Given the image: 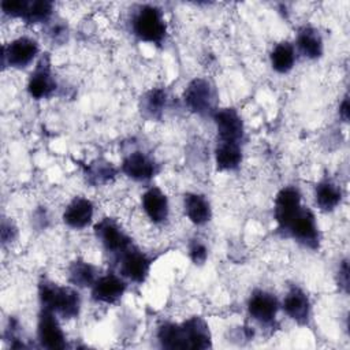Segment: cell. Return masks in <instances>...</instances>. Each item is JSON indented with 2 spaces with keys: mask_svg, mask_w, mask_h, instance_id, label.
Returning <instances> with one entry per match:
<instances>
[{
  "mask_svg": "<svg viewBox=\"0 0 350 350\" xmlns=\"http://www.w3.org/2000/svg\"><path fill=\"white\" fill-rule=\"evenodd\" d=\"M282 308L287 314V317H290L298 325L309 324V320L312 316V305H310L309 297L302 288L293 286L287 291L283 299Z\"/></svg>",
  "mask_w": 350,
  "mask_h": 350,
  "instance_id": "16",
  "label": "cell"
},
{
  "mask_svg": "<svg viewBox=\"0 0 350 350\" xmlns=\"http://www.w3.org/2000/svg\"><path fill=\"white\" fill-rule=\"evenodd\" d=\"M53 14V3L46 0H36V1H23V8L19 19L25 23L36 25L49 22Z\"/></svg>",
  "mask_w": 350,
  "mask_h": 350,
  "instance_id": "24",
  "label": "cell"
},
{
  "mask_svg": "<svg viewBox=\"0 0 350 350\" xmlns=\"http://www.w3.org/2000/svg\"><path fill=\"white\" fill-rule=\"evenodd\" d=\"M40 52L38 42L30 37H18L3 46L1 63L4 67L16 70L26 68L33 63Z\"/></svg>",
  "mask_w": 350,
  "mask_h": 350,
  "instance_id": "6",
  "label": "cell"
},
{
  "mask_svg": "<svg viewBox=\"0 0 350 350\" xmlns=\"http://www.w3.org/2000/svg\"><path fill=\"white\" fill-rule=\"evenodd\" d=\"M38 301L41 309L51 310L66 320L78 317L82 304L77 290L59 286L48 279H41L38 283Z\"/></svg>",
  "mask_w": 350,
  "mask_h": 350,
  "instance_id": "2",
  "label": "cell"
},
{
  "mask_svg": "<svg viewBox=\"0 0 350 350\" xmlns=\"http://www.w3.org/2000/svg\"><path fill=\"white\" fill-rule=\"evenodd\" d=\"M94 215V205L89 198L74 197L63 212V221L67 227L72 230L86 228Z\"/></svg>",
  "mask_w": 350,
  "mask_h": 350,
  "instance_id": "17",
  "label": "cell"
},
{
  "mask_svg": "<svg viewBox=\"0 0 350 350\" xmlns=\"http://www.w3.org/2000/svg\"><path fill=\"white\" fill-rule=\"evenodd\" d=\"M96 238L100 241L105 252L112 254L115 258L133 246L131 238L120 228V226L109 219L104 217L94 226Z\"/></svg>",
  "mask_w": 350,
  "mask_h": 350,
  "instance_id": "7",
  "label": "cell"
},
{
  "mask_svg": "<svg viewBox=\"0 0 350 350\" xmlns=\"http://www.w3.org/2000/svg\"><path fill=\"white\" fill-rule=\"evenodd\" d=\"M167 93L161 88L148 90L141 97V112L149 119H160L167 107Z\"/></svg>",
  "mask_w": 350,
  "mask_h": 350,
  "instance_id": "23",
  "label": "cell"
},
{
  "mask_svg": "<svg viewBox=\"0 0 350 350\" xmlns=\"http://www.w3.org/2000/svg\"><path fill=\"white\" fill-rule=\"evenodd\" d=\"M27 93L34 100L49 98L56 90V81L51 67V59L48 53L42 55L37 62V66L31 71L27 85Z\"/></svg>",
  "mask_w": 350,
  "mask_h": 350,
  "instance_id": "8",
  "label": "cell"
},
{
  "mask_svg": "<svg viewBox=\"0 0 350 350\" xmlns=\"http://www.w3.org/2000/svg\"><path fill=\"white\" fill-rule=\"evenodd\" d=\"M189 257L193 261V264H196V265L205 264V261L208 258L206 245L198 238L191 239L189 243Z\"/></svg>",
  "mask_w": 350,
  "mask_h": 350,
  "instance_id": "28",
  "label": "cell"
},
{
  "mask_svg": "<svg viewBox=\"0 0 350 350\" xmlns=\"http://www.w3.org/2000/svg\"><path fill=\"white\" fill-rule=\"evenodd\" d=\"M183 211L187 219L196 226L206 224L212 217V208L205 196L187 193L183 197Z\"/></svg>",
  "mask_w": 350,
  "mask_h": 350,
  "instance_id": "19",
  "label": "cell"
},
{
  "mask_svg": "<svg viewBox=\"0 0 350 350\" xmlns=\"http://www.w3.org/2000/svg\"><path fill=\"white\" fill-rule=\"evenodd\" d=\"M49 36H51V38H52L53 41L60 42V41H63V40L66 38V36H67V29H66V26L62 25V23H53V25H51V27H49Z\"/></svg>",
  "mask_w": 350,
  "mask_h": 350,
  "instance_id": "31",
  "label": "cell"
},
{
  "mask_svg": "<svg viewBox=\"0 0 350 350\" xmlns=\"http://www.w3.org/2000/svg\"><path fill=\"white\" fill-rule=\"evenodd\" d=\"M157 340L163 349H198L205 350L212 346V336L206 321L200 316H193L180 324L164 323L157 329Z\"/></svg>",
  "mask_w": 350,
  "mask_h": 350,
  "instance_id": "1",
  "label": "cell"
},
{
  "mask_svg": "<svg viewBox=\"0 0 350 350\" xmlns=\"http://www.w3.org/2000/svg\"><path fill=\"white\" fill-rule=\"evenodd\" d=\"M297 48L306 59L316 60L321 57L324 44L319 30L312 26H302L297 34Z\"/></svg>",
  "mask_w": 350,
  "mask_h": 350,
  "instance_id": "20",
  "label": "cell"
},
{
  "mask_svg": "<svg viewBox=\"0 0 350 350\" xmlns=\"http://www.w3.org/2000/svg\"><path fill=\"white\" fill-rule=\"evenodd\" d=\"M339 116L343 122H349V97L347 94L343 97L342 103L339 104Z\"/></svg>",
  "mask_w": 350,
  "mask_h": 350,
  "instance_id": "32",
  "label": "cell"
},
{
  "mask_svg": "<svg viewBox=\"0 0 350 350\" xmlns=\"http://www.w3.org/2000/svg\"><path fill=\"white\" fill-rule=\"evenodd\" d=\"M215 161L219 171H234L242 163L241 144L217 141L215 148Z\"/></svg>",
  "mask_w": 350,
  "mask_h": 350,
  "instance_id": "21",
  "label": "cell"
},
{
  "mask_svg": "<svg viewBox=\"0 0 350 350\" xmlns=\"http://www.w3.org/2000/svg\"><path fill=\"white\" fill-rule=\"evenodd\" d=\"M98 276L97 268L83 260H75L68 267V280L77 287H92Z\"/></svg>",
  "mask_w": 350,
  "mask_h": 350,
  "instance_id": "26",
  "label": "cell"
},
{
  "mask_svg": "<svg viewBox=\"0 0 350 350\" xmlns=\"http://www.w3.org/2000/svg\"><path fill=\"white\" fill-rule=\"evenodd\" d=\"M212 119L217 131V141H230L242 144L245 137V127L241 115L234 108L216 109Z\"/></svg>",
  "mask_w": 350,
  "mask_h": 350,
  "instance_id": "12",
  "label": "cell"
},
{
  "mask_svg": "<svg viewBox=\"0 0 350 350\" xmlns=\"http://www.w3.org/2000/svg\"><path fill=\"white\" fill-rule=\"evenodd\" d=\"M284 232L308 249L316 250L320 246L319 226L314 213L308 206H302L299 209Z\"/></svg>",
  "mask_w": 350,
  "mask_h": 350,
  "instance_id": "5",
  "label": "cell"
},
{
  "mask_svg": "<svg viewBox=\"0 0 350 350\" xmlns=\"http://www.w3.org/2000/svg\"><path fill=\"white\" fill-rule=\"evenodd\" d=\"M127 283L120 275L113 272H108L105 275H100L93 286L90 287L92 299L100 304H115L118 302L126 293Z\"/></svg>",
  "mask_w": 350,
  "mask_h": 350,
  "instance_id": "13",
  "label": "cell"
},
{
  "mask_svg": "<svg viewBox=\"0 0 350 350\" xmlns=\"http://www.w3.org/2000/svg\"><path fill=\"white\" fill-rule=\"evenodd\" d=\"M338 286L347 293L349 290V261L347 258H343L339 262V268H338Z\"/></svg>",
  "mask_w": 350,
  "mask_h": 350,
  "instance_id": "30",
  "label": "cell"
},
{
  "mask_svg": "<svg viewBox=\"0 0 350 350\" xmlns=\"http://www.w3.org/2000/svg\"><path fill=\"white\" fill-rule=\"evenodd\" d=\"M119 273L122 278L129 279L134 283H144L149 275L152 260L148 254L142 253L139 249L130 246L126 252L116 257Z\"/></svg>",
  "mask_w": 350,
  "mask_h": 350,
  "instance_id": "9",
  "label": "cell"
},
{
  "mask_svg": "<svg viewBox=\"0 0 350 350\" xmlns=\"http://www.w3.org/2000/svg\"><path fill=\"white\" fill-rule=\"evenodd\" d=\"M316 205L323 212H332L342 201V190L331 179H321L314 187Z\"/></svg>",
  "mask_w": 350,
  "mask_h": 350,
  "instance_id": "22",
  "label": "cell"
},
{
  "mask_svg": "<svg viewBox=\"0 0 350 350\" xmlns=\"http://www.w3.org/2000/svg\"><path fill=\"white\" fill-rule=\"evenodd\" d=\"M142 209L148 219L154 224H163L170 216V202L159 187H149L141 198Z\"/></svg>",
  "mask_w": 350,
  "mask_h": 350,
  "instance_id": "18",
  "label": "cell"
},
{
  "mask_svg": "<svg viewBox=\"0 0 350 350\" xmlns=\"http://www.w3.org/2000/svg\"><path fill=\"white\" fill-rule=\"evenodd\" d=\"M37 339L42 347L51 350L64 349L67 346L57 314L46 309L40 310L37 319Z\"/></svg>",
  "mask_w": 350,
  "mask_h": 350,
  "instance_id": "10",
  "label": "cell"
},
{
  "mask_svg": "<svg viewBox=\"0 0 350 350\" xmlns=\"http://www.w3.org/2000/svg\"><path fill=\"white\" fill-rule=\"evenodd\" d=\"M271 67L279 74H287L295 63V48L288 41H282L273 46L269 55Z\"/></svg>",
  "mask_w": 350,
  "mask_h": 350,
  "instance_id": "25",
  "label": "cell"
},
{
  "mask_svg": "<svg viewBox=\"0 0 350 350\" xmlns=\"http://www.w3.org/2000/svg\"><path fill=\"white\" fill-rule=\"evenodd\" d=\"M301 193L294 186H286L280 189L273 201V217L279 230L284 231L295 215L302 208Z\"/></svg>",
  "mask_w": 350,
  "mask_h": 350,
  "instance_id": "11",
  "label": "cell"
},
{
  "mask_svg": "<svg viewBox=\"0 0 350 350\" xmlns=\"http://www.w3.org/2000/svg\"><path fill=\"white\" fill-rule=\"evenodd\" d=\"M120 170L127 178L135 182H148L159 172L157 163L142 150L129 153L123 159Z\"/></svg>",
  "mask_w": 350,
  "mask_h": 350,
  "instance_id": "15",
  "label": "cell"
},
{
  "mask_svg": "<svg viewBox=\"0 0 350 350\" xmlns=\"http://www.w3.org/2000/svg\"><path fill=\"white\" fill-rule=\"evenodd\" d=\"M116 174H118L116 167L104 159L94 160L85 168V176L88 182L94 186L108 183L116 176Z\"/></svg>",
  "mask_w": 350,
  "mask_h": 350,
  "instance_id": "27",
  "label": "cell"
},
{
  "mask_svg": "<svg viewBox=\"0 0 350 350\" xmlns=\"http://www.w3.org/2000/svg\"><path fill=\"white\" fill-rule=\"evenodd\" d=\"M16 235H18V230L14 226V223L4 217L1 221V243L5 246L7 243L14 242Z\"/></svg>",
  "mask_w": 350,
  "mask_h": 350,
  "instance_id": "29",
  "label": "cell"
},
{
  "mask_svg": "<svg viewBox=\"0 0 350 350\" xmlns=\"http://www.w3.org/2000/svg\"><path fill=\"white\" fill-rule=\"evenodd\" d=\"M131 31L139 41L161 45L167 36L163 11L152 4L139 5L131 16Z\"/></svg>",
  "mask_w": 350,
  "mask_h": 350,
  "instance_id": "3",
  "label": "cell"
},
{
  "mask_svg": "<svg viewBox=\"0 0 350 350\" xmlns=\"http://www.w3.org/2000/svg\"><path fill=\"white\" fill-rule=\"evenodd\" d=\"M279 308L278 298L267 290H254L247 299V313L260 324L273 323Z\"/></svg>",
  "mask_w": 350,
  "mask_h": 350,
  "instance_id": "14",
  "label": "cell"
},
{
  "mask_svg": "<svg viewBox=\"0 0 350 350\" xmlns=\"http://www.w3.org/2000/svg\"><path fill=\"white\" fill-rule=\"evenodd\" d=\"M183 101L189 111L200 116H212L216 108V92L205 78H194L183 92Z\"/></svg>",
  "mask_w": 350,
  "mask_h": 350,
  "instance_id": "4",
  "label": "cell"
}]
</instances>
